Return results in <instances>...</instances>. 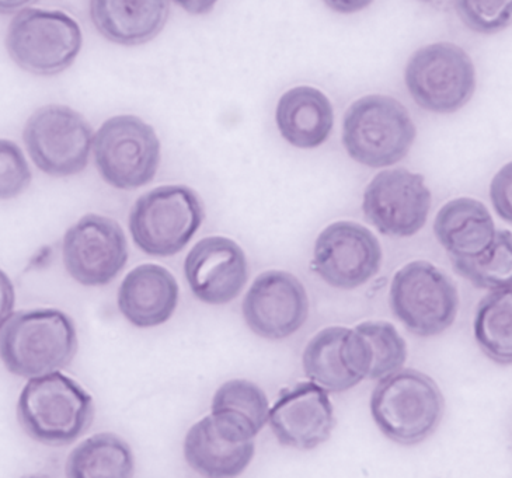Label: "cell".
Wrapping results in <instances>:
<instances>
[{"label": "cell", "instance_id": "31", "mask_svg": "<svg viewBox=\"0 0 512 478\" xmlns=\"http://www.w3.org/2000/svg\"><path fill=\"white\" fill-rule=\"evenodd\" d=\"M16 293L13 282L6 272L0 270V327L3 326L15 309Z\"/></svg>", "mask_w": 512, "mask_h": 478}, {"label": "cell", "instance_id": "15", "mask_svg": "<svg viewBox=\"0 0 512 478\" xmlns=\"http://www.w3.org/2000/svg\"><path fill=\"white\" fill-rule=\"evenodd\" d=\"M184 274L195 298L207 305H226L245 288L249 264L235 240L211 236L200 240L188 253Z\"/></svg>", "mask_w": 512, "mask_h": 478}, {"label": "cell", "instance_id": "7", "mask_svg": "<svg viewBox=\"0 0 512 478\" xmlns=\"http://www.w3.org/2000/svg\"><path fill=\"white\" fill-rule=\"evenodd\" d=\"M82 43L79 24L59 10H20L6 36L10 58L38 76L64 72L78 58Z\"/></svg>", "mask_w": 512, "mask_h": 478}, {"label": "cell", "instance_id": "14", "mask_svg": "<svg viewBox=\"0 0 512 478\" xmlns=\"http://www.w3.org/2000/svg\"><path fill=\"white\" fill-rule=\"evenodd\" d=\"M247 327L266 340L294 336L308 320L305 286L287 271L271 270L254 279L242 305Z\"/></svg>", "mask_w": 512, "mask_h": 478}, {"label": "cell", "instance_id": "32", "mask_svg": "<svg viewBox=\"0 0 512 478\" xmlns=\"http://www.w3.org/2000/svg\"><path fill=\"white\" fill-rule=\"evenodd\" d=\"M327 8L340 15H354L367 9L374 0H323Z\"/></svg>", "mask_w": 512, "mask_h": 478}, {"label": "cell", "instance_id": "6", "mask_svg": "<svg viewBox=\"0 0 512 478\" xmlns=\"http://www.w3.org/2000/svg\"><path fill=\"white\" fill-rule=\"evenodd\" d=\"M389 303L397 320L414 336L435 337L454 324L459 292L447 272L419 260L396 272Z\"/></svg>", "mask_w": 512, "mask_h": 478}, {"label": "cell", "instance_id": "11", "mask_svg": "<svg viewBox=\"0 0 512 478\" xmlns=\"http://www.w3.org/2000/svg\"><path fill=\"white\" fill-rule=\"evenodd\" d=\"M431 191L421 174L406 169L376 174L365 188L362 211L382 235L410 237L426 225Z\"/></svg>", "mask_w": 512, "mask_h": 478}, {"label": "cell", "instance_id": "8", "mask_svg": "<svg viewBox=\"0 0 512 478\" xmlns=\"http://www.w3.org/2000/svg\"><path fill=\"white\" fill-rule=\"evenodd\" d=\"M94 163L101 179L118 190L151 183L160 165V142L151 125L135 115H117L93 138Z\"/></svg>", "mask_w": 512, "mask_h": 478}, {"label": "cell", "instance_id": "29", "mask_svg": "<svg viewBox=\"0 0 512 478\" xmlns=\"http://www.w3.org/2000/svg\"><path fill=\"white\" fill-rule=\"evenodd\" d=\"M31 170L15 142L0 139V200H12L27 190Z\"/></svg>", "mask_w": 512, "mask_h": 478}, {"label": "cell", "instance_id": "9", "mask_svg": "<svg viewBox=\"0 0 512 478\" xmlns=\"http://www.w3.org/2000/svg\"><path fill=\"white\" fill-rule=\"evenodd\" d=\"M407 90L417 106L435 114H454L472 99L476 72L458 45L437 43L414 52L404 72Z\"/></svg>", "mask_w": 512, "mask_h": 478}, {"label": "cell", "instance_id": "25", "mask_svg": "<svg viewBox=\"0 0 512 478\" xmlns=\"http://www.w3.org/2000/svg\"><path fill=\"white\" fill-rule=\"evenodd\" d=\"M475 340L487 358L500 365L512 361V289L490 291L476 310Z\"/></svg>", "mask_w": 512, "mask_h": 478}, {"label": "cell", "instance_id": "23", "mask_svg": "<svg viewBox=\"0 0 512 478\" xmlns=\"http://www.w3.org/2000/svg\"><path fill=\"white\" fill-rule=\"evenodd\" d=\"M212 420L219 431L235 441H253L268 421V399L256 383L233 379L212 399Z\"/></svg>", "mask_w": 512, "mask_h": 478}, {"label": "cell", "instance_id": "17", "mask_svg": "<svg viewBox=\"0 0 512 478\" xmlns=\"http://www.w3.org/2000/svg\"><path fill=\"white\" fill-rule=\"evenodd\" d=\"M303 371L327 392L343 393L367 378L368 362L360 334L347 327H327L306 345Z\"/></svg>", "mask_w": 512, "mask_h": 478}, {"label": "cell", "instance_id": "2", "mask_svg": "<svg viewBox=\"0 0 512 478\" xmlns=\"http://www.w3.org/2000/svg\"><path fill=\"white\" fill-rule=\"evenodd\" d=\"M376 427L390 441L413 446L426 441L440 427L445 400L426 373L404 369L379 379L371 396Z\"/></svg>", "mask_w": 512, "mask_h": 478}, {"label": "cell", "instance_id": "27", "mask_svg": "<svg viewBox=\"0 0 512 478\" xmlns=\"http://www.w3.org/2000/svg\"><path fill=\"white\" fill-rule=\"evenodd\" d=\"M360 334L367 355L369 380H379L399 371L406 364L407 345L393 324L365 322L354 327Z\"/></svg>", "mask_w": 512, "mask_h": 478}, {"label": "cell", "instance_id": "21", "mask_svg": "<svg viewBox=\"0 0 512 478\" xmlns=\"http://www.w3.org/2000/svg\"><path fill=\"white\" fill-rule=\"evenodd\" d=\"M434 233L451 258H475L493 246L497 230L482 202L456 198L438 212Z\"/></svg>", "mask_w": 512, "mask_h": 478}, {"label": "cell", "instance_id": "13", "mask_svg": "<svg viewBox=\"0 0 512 478\" xmlns=\"http://www.w3.org/2000/svg\"><path fill=\"white\" fill-rule=\"evenodd\" d=\"M381 265V244L360 223H332L316 240L313 270L333 288H360L378 274Z\"/></svg>", "mask_w": 512, "mask_h": 478}, {"label": "cell", "instance_id": "30", "mask_svg": "<svg viewBox=\"0 0 512 478\" xmlns=\"http://www.w3.org/2000/svg\"><path fill=\"white\" fill-rule=\"evenodd\" d=\"M511 165L504 166L491 183V202L501 219L511 223Z\"/></svg>", "mask_w": 512, "mask_h": 478}, {"label": "cell", "instance_id": "33", "mask_svg": "<svg viewBox=\"0 0 512 478\" xmlns=\"http://www.w3.org/2000/svg\"><path fill=\"white\" fill-rule=\"evenodd\" d=\"M181 9L193 16L208 15L217 5L218 0H172Z\"/></svg>", "mask_w": 512, "mask_h": 478}, {"label": "cell", "instance_id": "16", "mask_svg": "<svg viewBox=\"0 0 512 478\" xmlns=\"http://www.w3.org/2000/svg\"><path fill=\"white\" fill-rule=\"evenodd\" d=\"M268 424L281 445L312 450L329 441L336 417L329 393L315 382L285 390L268 411Z\"/></svg>", "mask_w": 512, "mask_h": 478}, {"label": "cell", "instance_id": "10", "mask_svg": "<svg viewBox=\"0 0 512 478\" xmlns=\"http://www.w3.org/2000/svg\"><path fill=\"white\" fill-rule=\"evenodd\" d=\"M23 138L41 172L69 177L86 169L94 136L82 115L72 108L51 104L31 115Z\"/></svg>", "mask_w": 512, "mask_h": 478}, {"label": "cell", "instance_id": "4", "mask_svg": "<svg viewBox=\"0 0 512 478\" xmlns=\"http://www.w3.org/2000/svg\"><path fill=\"white\" fill-rule=\"evenodd\" d=\"M416 125L402 103L371 94L348 108L343 121V145L355 162L372 169L396 165L416 141Z\"/></svg>", "mask_w": 512, "mask_h": 478}, {"label": "cell", "instance_id": "12", "mask_svg": "<svg viewBox=\"0 0 512 478\" xmlns=\"http://www.w3.org/2000/svg\"><path fill=\"white\" fill-rule=\"evenodd\" d=\"M62 257L66 271L80 285H109L128 261L124 230L107 216H83L65 233Z\"/></svg>", "mask_w": 512, "mask_h": 478}, {"label": "cell", "instance_id": "26", "mask_svg": "<svg viewBox=\"0 0 512 478\" xmlns=\"http://www.w3.org/2000/svg\"><path fill=\"white\" fill-rule=\"evenodd\" d=\"M454 270L476 288L500 291L511 288L512 236L510 230H497L489 250L475 258H451Z\"/></svg>", "mask_w": 512, "mask_h": 478}, {"label": "cell", "instance_id": "24", "mask_svg": "<svg viewBox=\"0 0 512 478\" xmlns=\"http://www.w3.org/2000/svg\"><path fill=\"white\" fill-rule=\"evenodd\" d=\"M134 453L124 439L113 434H99L86 439L72 450L66 462V476L71 478L134 476Z\"/></svg>", "mask_w": 512, "mask_h": 478}, {"label": "cell", "instance_id": "22", "mask_svg": "<svg viewBox=\"0 0 512 478\" xmlns=\"http://www.w3.org/2000/svg\"><path fill=\"white\" fill-rule=\"evenodd\" d=\"M253 441H235L219 431L212 417L202 418L184 439V457L198 474L211 478L240 476L252 463Z\"/></svg>", "mask_w": 512, "mask_h": 478}, {"label": "cell", "instance_id": "28", "mask_svg": "<svg viewBox=\"0 0 512 478\" xmlns=\"http://www.w3.org/2000/svg\"><path fill=\"white\" fill-rule=\"evenodd\" d=\"M512 0H455L459 19L483 36H493L511 24Z\"/></svg>", "mask_w": 512, "mask_h": 478}, {"label": "cell", "instance_id": "3", "mask_svg": "<svg viewBox=\"0 0 512 478\" xmlns=\"http://www.w3.org/2000/svg\"><path fill=\"white\" fill-rule=\"evenodd\" d=\"M20 425L34 441L51 446L75 442L92 425L93 399L75 380L51 372L31 378L17 403Z\"/></svg>", "mask_w": 512, "mask_h": 478}, {"label": "cell", "instance_id": "5", "mask_svg": "<svg viewBox=\"0 0 512 478\" xmlns=\"http://www.w3.org/2000/svg\"><path fill=\"white\" fill-rule=\"evenodd\" d=\"M204 205L186 186H162L135 202L130 232L139 250L152 257L179 254L204 222Z\"/></svg>", "mask_w": 512, "mask_h": 478}, {"label": "cell", "instance_id": "1", "mask_svg": "<svg viewBox=\"0 0 512 478\" xmlns=\"http://www.w3.org/2000/svg\"><path fill=\"white\" fill-rule=\"evenodd\" d=\"M76 352L75 324L58 309L16 313L0 327V359L19 378L61 371L71 364Z\"/></svg>", "mask_w": 512, "mask_h": 478}, {"label": "cell", "instance_id": "18", "mask_svg": "<svg viewBox=\"0 0 512 478\" xmlns=\"http://www.w3.org/2000/svg\"><path fill=\"white\" fill-rule=\"evenodd\" d=\"M118 309L139 329L162 326L179 305V284L172 272L155 264L134 268L118 289Z\"/></svg>", "mask_w": 512, "mask_h": 478}, {"label": "cell", "instance_id": "34", "mask_svg": "<svg viewBox=\"0 0 512 478\" xmlns=\"http://www.w3.org/2000/svg\"><path fill=\"white\" fill-rule=\"evenodd\" d=\"M34 2H37V0H0V13L10 15V13H16L27 8Z\"/></svg>", "mask_w": 512, "mask_h": 478}, {"label": "cell", "instance_id": "20", "mask_svg": "<svg viewBox=\"0 0 512 478\" xmlns=\"http://www.w3.org/2000/svg\"><path fill=\"white\" fill-rule=\"evenodd\" d=\"M282 138L298 149H316L332 134L334 111L325 93L298 86L282 94L275 110Z\"/></svg>", "mask_w": 512, "mask_h": 478}, {"label": "cell", "instance_id": "19", "mask_svg": "<svg viewBox=\"0 0 512 478\" xmlns=\"http://www.w3.org/2000/svg\"><path fill=\"white\" fill-rule=\"evenodd\" d=\"M169 0H90V17L97 31L127 47L149 43L169 19Z\"/></svg>", "mask_w": 512, "mask_h": 478}]
</instances>
